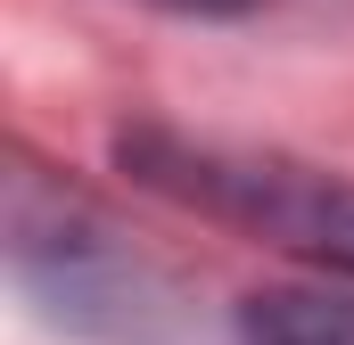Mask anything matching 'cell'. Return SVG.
Listing matches in <instances>:
<instances>
[{
    "label": "cell",
    "mask_w": 354,
    "mask_h": 345,
    "mask_svg": "<svg viewBox=\"0 0 354 345\" xmlns=\"http://www.w3.org/2000/svg\"><path fill=\"white\" fill-rule=\"evenodd\" d=\"M124 165H140V181L174 189L206 214H231L330 271H354V181H338V172L288 165V157L181 148V140H124Z\"/></svg>",
    "instance_id": "6da1fadb"
},
{
    "label": "cell",
    "mask_w": 354,
    "mask_h": 345,
    "mask_svg": "<svg viewBox=\"0 0 354 345\" xmlns=\"http://www.w3.org/2000/svg\"><path fill=\"white\" fill-rule=\"evenodd\" d=\"M181 8H248V0H181Z\"/></svg>",
    "instance_id": "3957f363"
},
{
    "label": "cell",
    "mask_w": 354,
    "mask_h": 345,
    "mask_svg": "<svg viewBox=\"0 0 354 345\" xmlns=\"http://www.w3.org/2000/svg\"><path fill=\"white\" fill-rule=\"evenodd\" d=\"M248 345H354V296L338 288H264L239 304Z\"/></svg>",
    "instance_id": "7a4b0ae2"
}]
</instances>
